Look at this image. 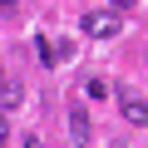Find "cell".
Masks as SVG:
<instances>
[{
  "label": "cell",
  "instance_id": "obj_8",
  "mask_svg": "<svg viewBox=\"0 0 148 148\" xmlns=\"http://www.w3.org/2000/svg\"><path fill=\"white\" fill-rule=\"evenodd\" d=\"M5 138H10V128H5V114H0V143H5Z\"/></svg>",
  "mask_w": 148,
  "mask_h": 148
},
{
  "label": "cell",
  "instance_id": "obj_1",
  "mask_svg": "<svg viewBox=\"0 0 148 148\" xmlns=\"http://www.w3.org/2000/svg\"><path fill=\"white\" fill-rule=\"evenodd\" d=\"M119 30H123V20H119L114 10H89V15H84V35H89V40H114Z\"/></svg>",
  "mask_w": 148,
  "mask_h": 148
},
{
  "label": "cell",
  "instance_id": "obj_9",
  "mask_svg": "<svg viewBox=\"0 0 148 148\" xmlns=\"http://www.w3.org/2000/svg\"><path fill=\"white\" fill-rule=\"evenodd\" d=\"M0 10H15V0H0Z\"/></svg>",
  "mask_w": 148,
  "mask_h": 148
},
{
  "label": "cell",
  "instance_id": "obj_2",
  "mask_svg": "<svg viewBox=\"0 0 148 148\" xmlns=\"http://www.w3.org/2000/svg\"><path fill=\"white\" fill-rule=\"evenodd\" d=\"M119 109H123V123H133V128L148 123V99L138 89H119Z\"/></svg>",
  "mask_w": 148,
  "mask_h": 148
},
{
  "label": "cell",
  "instance_id": "obj_7",
  "mask_svg": "<svg viewBox=\"0 0 148 148\" xmlns=\"http://www.w3.org/2000/svg\"><path fill=\"white\" fill-rule=\"evenodd\" d=\"M133 5H138V0H114V15H119V10H133Z\"/></svg>",
  "mask_w": 148,
  "mask_h": 148
},
{
  "label": "cell",
  "instance_id": "obj_4",
  "mask_svg": "<svg viewBox=\"0 0 148 148\" xmlns=\"http://www.w3.org/2000/svg\"><path fill=\"white\" fill-rule=\"evenodd\" d=\"M20 104V84H5L0 79V109H15Z\"/></svg>",
  "mask_w": 148,
  "mask_h": 148
},
{
  "label": "cell",
  "instance_id": "obj_6",
  "mask_svg": "<svg viewBox=\"0 0 148 148\" xmlns=\"http://www.w3.org/2000/svg\"><path fill=\"white\" fill-rule=\"evenodd\" d=\"M104 94H109L104 79H84V99H104Z\"/></svg>",
  "mask_w": 148,
  "mask_h": 148
},
{
  "label": "cell",
  "instance_id": "obj_3",
  "mask_svg": "<svg viewBox=\"0 0 148 148\" xmlns=\"http://www.w3.org/2000/svg\"><path fill=\"white\" fill-rule=\"evenodd\" d=\"M69 138H74V143H89V138H94V128H89V114H84V109H69Z\"/></svg>",
  "mask_w": 148,
  "mask_h": 148
},
{
  "label": "cell",
  "instance_id": "obj_5",
  "mask_svg": "<svg viewBox=\"0 0 148 148\" xmlns=\"http://www.w3.org/2000/svg\"><path fill=\"white\" fill-rule=\"evenodd\" d=\"M35 49H40V64H45V69H49V64H59V59H54V45H49V40H45V35H40V40H35Z\"/></svg>",
  "mask_w": 148,
  "mask_h": 148
}]
</instances>
